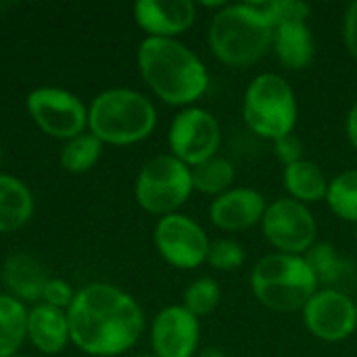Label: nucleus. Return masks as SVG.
<instances>
[{
	"label": "nucleus",
	"mask_w": 357,
	"mask_h": 357,
	"mask_svg": "<svg viewBox=\"0 0 357 357\" xmlns=\"http://www.w3.org/2000/svg\"><path fill=\"white\" fill-rule=\"evenodd\" d=\"M67 320L71 343L94 357L126 354L144 331V314L138 301L107 282H90L79 289L67 310Z\"/></svg>",
	"instance_id": "nucleus-1"
},
{
	"label": "nucleus",
	"mask_w": 357,
	"mask_h": 357,
	"mask_svg": "<svg viewBox=\"0 0 357 357\" xmlns=\"http://www.w3.org/2000/svg\"><path fill=\"white\" fill-rule=\"evenodd\" d=\"M138 69L153 94L174 107L192 105L209 86L203 61L172 38H144L138 46Z\"/></svg>",
	"instance_id": "nucleus-2"
},
{
	"label": "nucleus",
	"mask_w": 357,
	"mask_h": 357,
	"mask_svg": "<svg viewBox=\"0 0 357 357\" xmlns=\"http://www.w3.org/2000/svg\"><path fill=\"white\" fill-rule=\"evenodd\" d=\"M274 31L255 2L226 4L211 19L209 46L224 65L249 67L274 46Z\"/></svg>",
	"instance_id": "nucleus-3"
},
{
	"label": "nucleus",
	"mask_w": 357,
	"mask_h": 357,
	"mask_svg": "<svg viewBox=\"0 0 357 357\" xmlns=\"http://www.w3.org/2000/svg\"><path fill=\"white\" fill-rule=\"evenodd\" d=\"M157 126L153 102L130 88L100 92L88 107V132L102 144L128 146L142 142Z\"/></svg>",
	"instance_id": "nucleus-4"
},
{
	"label": "nucleus",
	"mask_w": 357,
	"mask_h": 357,
	"mask_svg": "<svg viewBox=\"0 0 357 357\" xmlns=\"http://www.w3.org/2000/svg\"><path fill=\"white\" fill-rule=\"evenodd\" d=\"M251 289L261 305L274 312H297L318 293V282L303 255L272 253L253 268Z\"/></svg>",
	"instance_id": "nucleus-5"
},
{
	"label": "nucleus",
	"mask_w": 357,
	"mask_h": 357,
	"mask_svg": "<svg viewBox=\"0 0 357 357\" xmlns=\"http://www.w3.org/2000/svg\"><path fill=\"white\" fill-rule=\"evenodd\" d=\"M243 117L249 130L261 138L276 142L293 134L297 123V98L291 84L278 73L257 75L245 92Z\"/></svg>",
	"instance_id": "nucleus-6"
},
{
	"label": "nucleus",
	"mask_w": 357,
	"mask_h": 357,
	"mask_svg": "<svg viewBox=\"0 0 357 357\" xmlns=\"http://www.w3.org/2000/svg\"><path fill=\"white\" fill-rule=\"evenodd\" d=\"M190 167L174 155L153 157L140 169L134 186L138 205L153 215H172L180 209L192 192Z\"/></svg>",
	"instance_id": "nucleus-7"
},
{
	"label": "nucleus",
	"mask_w": 357,
	"mask_h": 357,
	"mask_svg": "<svg viewBox=\"0 0 357 357\" xmlns=\"http://www.w3.org/2000/svg\"><path fill=\"white\" fill-rule=\"evenodd\" d=\"M31 121L48 136L71 140L88 130V107L69 90L40 86L25 100Z\"/></svg>",
	"instance_id": "nucleus-8"
},
{
	"label": "nucleus",
	"mask_w": 357,
	"mask_h": 357,
	"mask_svg": "<svg viewBox=\"0 0 357 357\" xmlns=\"http://www.w3.org/2000/svg\"><path fill=\"white\" fill-rule=\"evenodd\" d=\"M167 142L176 159H180L188 167H195L215 157L222 142L220 123L209 111L188 107L174 117Z\"/></svg>",
	"instance_id": "nucleus-9"
},
{
	"label": "nucleus",
	"mask_w": 357,
	"mask_h": 357,
	"mask_svg": "<svg viewBox=\"0 0 357 357\" xmlns=\"http://www.w3.org/2000/svg\"><path fill=\"white\" fill-rule=\"evenodd\" d=\"M261 228L268 243L287 255H303L316 243V220L307 205L295 199H278L268 205Z\"/></svg>",
	"instance_id": "nucleus-10"
},
{
	"label": "nucleus",
	"mask_w": 357,
	"mask_h": 357,
	"mask_svg": "<svg viewBox=\"0 0 357 357\" xmlns=\"http://www.w3.org/2000/svg\"><path fill=\"white\" fill-rule=\"evenodd\" d=\"M209 238L205 230L182 213L165 215L155 226V247L159 255L174 268L192 270L207 261Z\"/></svg>",
	"instance_id": "nucleus-11"
},
{
	"label": "nucleus",
	"mask_w": 357,
	"mask_h": 357,
	"mask_svg": "<svg viewBox=\"0 0 357 357\" xmlns=\"http://www.w3.org/2000/svg\"><path fill=\"white\" fill-rule=\"evenodd\" d=\"M303 322L307 331L328 343L345 341L357 326V305L339 289L318 291L303 307Z\"/></svg>",
	"instance_id": "nucleus-12"
},
{
	"label": "nucleus",
	"mask_w": 357,
	"mask_h": 357,
	"mask_svg": "<svg viewBox=\"0 0 357 357\" xmlns=\"http://www.w3.org/2000/svg\"><path fill=\"white\" fill-rule=\"evenodd\" d=\"M201 324L182 305H169L157 314L151 326L155 357H192L199 347Z\"/></svg>",
	"instance_id": "nucleus-13"
},
{
	"label": "nucleus",
	"mask_w": 357,
	"mask_h": 357,
	"mask_svg": "<svg viewBox=\"0 0 357 357\" xmlns=\"http://www.w3.org/2000/svg\"><path fill=\"white\" fill-rule=\"evenodd\" d=\"M197 17L192 0H138L134 4V19L146 38H172L184 33Z\"/></svg>",
	"instance_id": "nucleus-14"
},
{
	"label": "nucleus",
	"mask_w": 357,
	"mask_h": 357,
	"mask_svg": "<svg viewBox=\"0 0 357 357\" xmlns=\"http://www.w3.org/2000/svg\"><path fill=\"white\" fill-rule=\"evenodd\" d=\"M268 205L261 192L253 188H230L228 192L215 197L209 215L213 226L226 232L247 230L264 220Z\"/></svg>",
	"instance_id": "nucleus-15"
},
{
	"label": "nucleus",
	"mask_w": 357,
	"mask_h": 357,
	"mask_svg": "<svg viewBox=\"0 0 357 357\" xmlns=\"http://www.w3.org/2000/svg\"><path fill=\"white\" fill-rule=\"evenodd\" d=\"M27 341L44 356L61 354L71 343L67 312L36 303L27 312Z\"/></svg>",
	"instance_id": "nucleus-16"
},
{
	"label": "nucleus",
	"mask_w": 357,
	"mask_h": 357,
	"mask_svg": "<svg viewBox=\"0 0 357 357\" xmlns=\"http://www.w3.org/2000/svg\"><path fill=\"white\" fill-rule=\"evenodd\" d=\"M0 276H2V282L6 287L8 295L21 303H27V301L40 303L46 282L50 280L44 266L27 253L10 255L4 261Z\"/></svg>",
	"instance_id": "nucleus-17"
},
{
	"label": "nucleus",
	"mask_w": 357,
	"mask_h": 357,
	"mask_svg": "<svg viewBox=\"0 0 357 357\" xmlns=\"http://www.w3.org/2000/svg\"><path fill=\"white\" fill-rule=\"evenodd\" d=\"M33 213V195L25 182L0 174V234L23 228Z\"/></svg>",
	"instance_id": "nucleus-18"
},
{
	"label": "nucleus",
	"mask_w": 357,
	"mask_h": 357,
	"mask_svg": "<svg viewBox=\"0 0 357 357\" xmlns=\"http://www.w3.org/2000/svg\"><path fill=\"white\" fill-rule=\"evenodd\" d=\"M274 50L289 69H305L316 52L314 36L307 23H287L274 31Z\"/></svg>",
	"instance_id": "nucleus-19"
},
{
	"label": "nucleus",
	"mask_w": 357,
	"mask_h": 357,
	"mask_svg": "<svg viewBox=\"0 0 357 357\" xmlns=\"http://www.w3.org/2000/svg\"><path fill=\"white\" fill-rule=\"evenodd\" d=\"M284 188L289 190L291 199L299 203H318L326 199L328 192V180L322 172V167L316 161L301 159L293 165L284 167Z\"/></svg>",
	"instance_id": "nucleus-20"
},
{
	"label": "nucleus",
	"mask_w": 357,
	"mask_h": 357,
	"mask_svg": "<svg viewBox=\"0 0 357 357\" xmlns=\"http://www.w3.org/2000/svg\"><path fill=\"white\" fill-rule=\"evenodd\" d=\"M27 307L8 293H0V357L19 354L27 339Z\"/></svg>",
	"instance_id": "nucleus-21"
},
{
	"label": "nucleus",
	"mask_w": 357,
	"mask_h": 357,
	"mask_svg": "<svg viewBox=\"0 0 357 357\" xmlns=\"http://www.w3.org/2000/svg\"><path fill=\"white\" fill-rule=\"evenodd\" d=\"M303 259L310 266L316 282L326 284V289H333L335 284L343 282L349 272V264L339 255V251L331 243H314L303 253Z\"/></svg>",
	"instance_id": "nucleus-22"
},
{
	"label": "nucleus",
	"mask_w": 357,
	"mask_h": 357,
	"mask_svg": "<svg viewBox=\"0 0 357 357\" xmlns=\"http://www.w3.org/2000/svg\"><path fill=\"white\" fill-rule=\"evenodd\" d=\"M192 176V188L203 192V195H224L230 190L234 182V165L228 159L222 157H211L195 167H190Z\"/></svg>",
	"instance_id": "nucleus-23"
},
{
	"label": "nucleus",
	"mask_w": 357,
	"mask_h": 357,
	"mask_svg": "<svg viewBox=\"0 0 357 357\" xmlns=\"http://www.w3.org/2000/svg\"><path fill=\"white\" fill-rule=\"evenodd\" d=\"M102 142L90 134V132H84L71 140H67L61 149V165L65 172L69 174H86L90 172L100 155H102Z\"/></svg>",
	"instance_id": "nucleus-24"
},
{
	"label": "nucleus",
	"mask_w": 357,
	"mask_h": 357,
	"mask_svg": "<svg viewBox=\"0 0 357 357\" xmlns=\"http://www.w3.org/2000/svg\"><path fill=\"white\" fill-rule=\"evenodd\" d=\"M326 201L345 222L357 224V169H347L328 184Z\"/></svg>",
	"instance_id": "nucleus-25"
},
{
	"label": "nucleus",
	"mask_w": 357,
	"mask_h": 357,
	"mask_svg": "<svg viewBox=\"0 0 357 357\" xmlns=\"http://www.w3.org/2000/svg\"><path fill=\"white\" fill-rule=\"evenodd\" d=\"M222 299V289L218 284V280L213 278H199L195 280L186 291H184V303L182 307H186L192 316L201 318L211 314L218 303Z\"/></svg>",
	"instance_id": "nucleus-26"
},
{
	"label": "nucleus",
	"mask_w": 357,
	"mask_h": 357,
	"mask_svg": "<svg viewBox=\"0 0 357 357\" xmlns=\"http://www.w3.org/2000/svg\"><path fill=\"white\" fill-rule=\"evenodd\" d=\"M255 4L274 29L287 23H307V17L312 13L310 4L297 0H266Z\"/></svg>",
	"instance_id": "nucleus-27"
},
{
	"label": "nucleus",
	"mask_w": 357,
	"mask_h": 357,
	"mask_svg": "<svg viewBox=\"0 0 357 357\" xmlns=\"http://www.w3.org/2000/svg\"><path fill=\"white\" fill-rule=\"evenodd\" d=\"M207 261L211 268L220 272H232L243 266L245 261V251L238 243L234 241H218L209 245Z\"/></svg>",
	"instance_id": "nucleus-28"
},
{
	"label": "nucleus",
	"mask_w": 357,
	"mask_h": 357,
	"mask_svg": "<svg viewBox=\"0 0 357 357\" xmlns=\"http://www.w3.org/2000/svg\"><path fill=\"white\" fill-rule=\"evenodd\" d=\"M75 299V291L71 289V284L63 278H50L46 282V289H44V295H42V301L40 303H46L50 307H56V310H63L67 312L71 307Z\"/></svg>",
	"instance_id": "nucleus-29"
},
{
	"label": "nucleus",
	"mask_w": 357,
	"mask_h": 357,
	"mask_svg": "<svg viewBox=\"0 0 357 357\" xmlns=\"http://www.w3.org/2000/svg\"><path fill=\"white\" fill-rule=\"evenodd\" d=\"M274 146H276V155L284 163V167L287 165H293V163H297L301 159H305L303 157V144H301V140L295 134H289V136L278 138L274 142Z\"/></svg>",
	"instance_id": "nucleus-30"
},
{
	"label": "nucleus",
	"mask_w": 357,
	"mask_h": 357,
	"mask_svg": "<svg viewBox=\"0 0 357 357\" xmlns=\"http://www.w3.org/2000/svg\"><path fill=\"white\" fill-rule=\"evenodd\" d=\"M343 36H345L347 50L351 52V56L357 61V0L354 4H349V8L345 13Z\"/></svg>",
	"instance_id": "nucleus-31"
},
{
	"label": "nucleus",
	"mask_w": 357,
	"mask_h": 357,
	"mask_svg": "<svg viewBox=\"0 0 357 357\" xmlns=\"http://www.w3.org/2000/svg\"><path fill=\"white\" fill-rule=\"evenodd\" d=\"M347 136H349V142L354 144V149L357 151V102L354 105V109L349 111V117H347Z\"/></svg>",
	"instance_id": "nucleus-32"
},
{
	"label": "nucleus",
	"mask_w": 357,
	"mask_h": 357,
	"mask_svg": "<svg viewBox=\"0 0 357 357\" xmlns=\"http://www.w3.org/2000/svg\"><path fill=\"white\" fill-rule=\"evenodd\" d=\"M199 357H226L220 349H213V347H209V349H203Z\"/></svg>",
	"instance_id": "nucleus-33"
},
{
	"label": "nucleus",
	"mask_w": 357,
	"mask_h": 357,
	"mask_svg": "<svg viewBox=\"0 0 357 357\" xmlns=\"http://www.w3.org/2000/svg\"><path fill=\"white\" fill-rule=\"evenodd\" d=\"M134 357H155L153 354H140V356H134Z\"/></svg>",
	"instance_id": "nucleus-34"
},
{
	"label": "nucleus",
	"mask_w": 357,
	"mask_h": 357,
	"mask_svg": "<svg viewBox=\"0 0 357 357\" xmlns=\"http://www.w3.org/2000/svg\"><path fill=\"white\" fill-rule=\"evenodd\" d=\"M10 357H31V356H23V354H15V356H10Z\"/></svg>",
	"instance_id": "nucleus-35"
},
{
	"label": "nucleus",
	"mask_w": 357,
	"mask_h": 357,
	"mask_svg": "<svg viewBox=\"0 0 357 357\" xmlns=\"http://www.w3.org/2000/svg\"><path fill=\"white\" fill-rule=\"evenodd\" d=\"M0 157H2V151H0Z\"/></svg>",
	"instance_id": "nucleus-36"
},
{
	"label": "nucleus",
	"mask_w": 357,
	"mask_h": 357,
	"mask_svg": "<svg viewBox=\"0 0 357 357\" xmlns=\"http://www.w3.org/2000/svg\"><path fill=\"white\" fill-rule=\"evenodd\" d=\"M356 238H357V232H356Z\"/></svg>",
	"instance_id": "nucleus-37"
},
{
	"label": "nucleus",
	"mask_w": 357,
	"mask_h": 357,
	"mask_svg": "<svg viewBox=\"0 0 357 357\" xmlns=\"http://www.w3.org/2000/svg\"><path fill=\"white\" fill-rule=\"evenodd\" d=\"M356 305H357V303H356Z\"/></svg>",
	"instance_id": "nucleus-38"
}]
</instances>
